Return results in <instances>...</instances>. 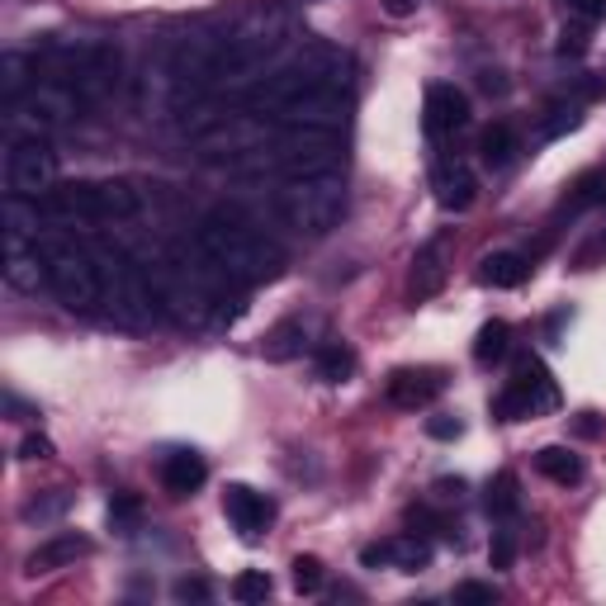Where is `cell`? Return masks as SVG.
<instances>
[{
	"label": "cell",
	"mask_w": 606,
	"mask_h": 606,
	"mask_svg": "<svg viewBox=\"0 0 606 606\" xmlns=\"http://www.w3.org/2000/svg\"><path fill=\"white\" fill-rule=\"evenodd\" d=\"M95 550L86 536H76V531H62V536H53V540H43L29 559H24V573L29 578H38V573H53V569H67V564H76V559H86V554Z\"/></svg>",
	"instance_id": "21"
},
{
	"label": "cell",
	"mask_w": 606,
	"mask_h": 606,
	"mask_svg": "<svg viewBox=\"0 0 606 606\" xmlns=\"http://www.w3.org/2000/svg\"><path fill=\"white\" fill-rule=\"evenodd\" d=\"M308 90H351V53H341L337 43H322V38H308L294 57H285L275 72H266L256 86L242 90V105L266 119L270 109L308 95Z\"/></svg>",
	"instance_id": "4"
},
{
	"label": "cell",
	"mask_w": 606,
	"mask_h": 606,
	"mask_svg": "<svg viewBox=\"0 0 606 606\" xmlns=\"http://www.w3.org/2000/svg\"><path fill=\"white\" fill-rule=\"evenodd\" d=\"M479 86L488 90V95H502V90H507V76H502V72H483Z\"/></svg>",
	"instance_id": "48"
},
{
	"label": "cell",
	"mask_w": 606,
	"mask_h": 606,
	"mask_svg": "<svg viewBox=\"0 0 606 606\" xmlns=\"http://www.w3.org/2000/svg\"><path fill=\"white\" fill-rule=\"evenodd\" d=\"M431 190H436V204H441L446 214H464L479 199V180H474V171L460 157H450V152H441L431 166Z\"/></svg>",
	"instance_id": "18"
},
{
	"label": "cell",
	"mask_w": 606,
	"mask_h": 606,
	"mask_svg": "<svg viewBox=\"0 0 606 606\" xmlns=\"http://www.w3.org/2000/svg\"><path fill=\"white\" fill-rule=\"evenodd\" d=\"M554 408H559V389H554L550 370L540 365L536 356H521L517 375H512L507 389L493 398L498 422H526V417H540V412H554Z\"/></svg>",
	"instance_id": "12"
},
{
	"label": "cell",
	"mask_w": 606,
	"mask_h": 606,
	"mask_svg": "<svg viewBox=\"0 0 606 606\" xmlns=\"http://www.w3.org/2000/svg\"><path fill=\"white\" fill-rule=\"evenodd\" d=\"M564 10H569V15H578L583 24L606 20V0H564Z\"/></svg>",
	"instance_id": "41"
},
{
	"label": "cell",
	"mask_w": 606,
	"mask_h": 606,
	"mask_svg": "<svg viewBox=\"0 0 606 606\" xmlns=\"http://www.w3.org/2000/svg\"><path fill=\"white\" fill-rule=\"evenodd\" d=\"M57 185V152L43 133H24L5 152V195L43 199Z\"/></svg>",
	"instance_id": "11"
},
{
	"label": "cell",
	"mask_w": 606,
	"mask_h": 606,
	"mask_svg": "<svg viewBox=\"0 0 606 606\" xmlns=\"http://www.w3.org/2000/svg\"><path fill=\"white\" fill-rule=\"evenodd\" d=\"M422 124H427V133L436 143L460 133V128L469 124V100H464V90H455L450 81H436L427 90V105H422Z\"/></svg>",
	"instance_id": "19"
},
{
	"label": "cell",
	"mask_w": 606,
	"mask_h": 606,
	"mask_svg": "<svg viewBox=\"0 0 606 606\" xmlns=\"http://www.w3.org/2000/svg\"><path fill=\"white\" fill-rule=\"evenodd\" d=\"M176 602H209V583L204 578H176Z\"/></svg>",
	"instance_id": "40"
},
{
	"label": "cell",
	"mask_w": 606,
	"mask_h": 606,
	"mask_svg": "<svg viewBox=\"0 0 606 606\" xmlns=\"http://www.w3.org/2000/svg\"><path fill=\"white\" fill-rule=\"evenodd\" d=\"M38 252L48 261V285L57 304L72 313H95L105 308V266L90 242H76L72 232H38Z\"/></svg>",
	"instance_id": "5"
},
{
	"label": "cell",
	"mask_w": 606,
	"mask_h": 606,
	"mask_svg": "<svg viewBox=\"0 0 606 606\" xmlns=\"http://www.w3.org/2000/svg\"><path fill=\"white\" fill-rule=\"evenodd\" d=\"M195 247L209 256L228 280H237V285H247V289L252 285H270V280L285 275V252H280L266 232H256L242 214L218 209L209 218H199Z\"/></svg>",
	"instance_id": "3"
},
{
	"label": "cell",
	"mask_w": 606,
	"mask_h": 606,
	"mask_svg": "<svg viewBox=\"0 0 606 606\" xmlns=\"http://www.w3.org/2000/svg\"><path fill=\"white\" fill-rule=\"evenodd\" d=\"M270 573H261V569H247V573H237L232 578V597H237L242 606H252V602H266L270 597Z\"/></svg>",
	"instance_id": "34"
},
{
	"label": "cell",
	"mask_w": 606,
	"mask_h": 606,
	"mask_svg": "<svg viewBox=\"0 0 606 606\" xmlns=\"http://www.w3.org/2000/svg\"><path fill=\"white\" fill-rule=\"evenodd\" d=\"M479 152H483V166H493V171H502V166H512V162H517V152H521L517 128H512V124H493V128H483Z\"/></svg>",
	"instance_id": "28"
},
{
	"label": "cell",
	"mask_w": 606,
	"mask_h": 606,
	"mask_svg": "<svg viewBox=\"0 0 606 606\" xmlns=\"http://www.w3.org/2000/svg\"><path fill=\"white\" fill-rule=\"evenodd\" d=\"M507 351H512V327L507 322L502 318L483 322L479 337H474V360H479V365H498V360H507Z\"/></svg>",
	"instance_id": "31"
},
{
	"label": "cell",
	"mask_w": 606,
	"mask_h": 606,
	"mask_svg": "<svg viewBox=\"0 0 606 606\" xmlns=\"http://www.w3.org/2000/svg\"><path fill=\"white\" fill-rule=\"evenodd\" d=\"M588 48V34L578 29V34H564V43H559V53H583Z\"/></svg>",
	"instance_id": "49"
},
{
	"label": "cell",
	"mask_w": 606,
	"mask_h": 606,
	"mask_svg": "<svg viewBox=\"0 0 606 606\" xmlns=\"http://www.w3.org/2000/svg\"><path fill=\"white\" fill-rule=\"evenodd\" d=\"M356 351L346 341H322L318 351H313V375L322 379V384H346L356 375Z\"/></svg>",
	"instance_id": "26"
},
{
	"label": "cell",
	"mask_w": 606,
	"mask_h": 606,
	"mask_svg": "<svg viewBox=\"0 0 606 606\" xmlns=\"http://www.w3.org/2000/svg\"><path fill=\"white\" fill-rule=\"evenodd\" d=\"M602 261H606V228H597L583 242V247L573 252V270H592V266H602Z\"/></svg>",
	"instance_id": "38"
},
{
	"label": "cell",
	"mask_w": 606,
	"mask_h": 606,
	"mask_svg": "<svg viewBox=\"0 0 606 606\" xmlns=\"http://www.w3.org/2000/svg\"><path fill=\"white\" fill-rule=\"evenodd\" d=\"M147 275L157 285L162 313L185 332H218L247 313V299L232 294L237 280H228L199 247H171L157 261H147Z\"/></svg>",
	"instance_id": "2"
},
{
	"label": "cell",
	"mask_w": 606,
	"mask_h": 606,
	"mask_svg": "<svg viewBox=\"0 0 606 606\" xmlns=\"http://www.w3.org/2000/svg\"><path fill=\"white\" fill-rule=\"evenodd\" d=\"M606 204V166H592V171H583L569 185V195L559 199V209H554V223L559 218H578V214H588V209H602Z\"/></svg>",
	"instance_id": "23"
},
{
	"label": "cell",
	"mask_w": 606,
	"mask_h": 606,
	"mask_svg": "<svg viewBox=\"0 0 606 606\" xmlns=\"http://www.w3.org/2000/svg\"><path fill=\"white\" fill-rule=\"evenodd\" d=\"M5 412H10V417H15V422H24V417H38V412H34L29 403H20L15 394H5Z\"/></svg>",
	"instance_id": "47"
},
{
	"label": "cell",
	"mask_w": 606,
	"mask_h": 606,
	"mask_svg": "<svg viewBox=\"0 0 606 606\" xmlns=\"http://www.w3.org/2000/svg\"><path fill=\"white\" fill-rule=\"evenodd\" d=\"M72 502H76V493H67V488H48V493H38V498L24 502L20 517L24 521H57L62 512H72Z\"/></svg>",
	"instance_id": "33"
},
{
	"label": "cell",
	"mask_w": 606,
	"mask_h": 606,
	"mask_svg": "<svg viewBox=\"0 0 606 606\" xmlns=\"http://www.w3.org/2000/svg\"><path fill=\"white\" fill-rule=\"evenodd\" d=\"M294 588H299V592H308V597H313V592L322 588V578H327V573H322V559H313V554H299V559H294Z\"/></svg>",
	"instance_id": "36"
},
{
	"label": "cell",
	"mask_w": 606,
	"mask_h": 606,
	"mask_svg": "<svg viewBox=\"0 0 606 606\" xmlns=\"http://www.w3.org/2000/svg\"><path fill=\"white\" fill-rule=\"evenodd\" d=\"M446 394V375L441 370H394L389 379H384V398H389L394 408H403V412H417V408H431L436 398Z\"/></svg>",
	"instance_id": "17"
},
{
	"label": "cell",
	"mask_w": 606,
	"mask_h": 606,
	"mask_svg": "<svg viewBox=\"0 0 606 606\" xmlns=\"http://www.w3.org/2000/svg\"><path fill=\"white\" fill-rule=\"evenodd\" d=\"M341 166L337 133H318V128H280L275 138L237 162V176H270V180H304V176H332Z\"/></svg>",
	"instance_id": "6"
},
{
	"label": "cell",
	"mask_w": 606,
	"mask_h": 606,
	"mask_svg": "<svg viewBox=\"0 0 606 606\" xmlns=\"http://www.w3.org/2000/svg\"><path fill=\"white\" fill-rule=\"evenodd\" d=\"M389 564L398 573H422L431 564V545H427V536L422 531H412V536H394L389 540Z\"/></svg>",
	"instance_id": "29"
},
{
	"label": "cell",
	"mask_w": 606,
	"mask_h": 606,
	"mask_svg": "<svg viewBox=\"0 0 606 606\" xmlns=\"http://www.w3.org/2000/svg\"><path fill=\"white\" fill-rule=\"evenodd\" d=\"M460 431H464L460 417H431V422H427V436H436V441H455Z\"/></svg>",
	"instance_id": "42"
},
{
	"label": "cell",
	"mask_w": 606,
	"mask_h": 606,
	"mask_svg": "<svg viewBox=\"0 0 606 606\" xmlns=\"http://www.w3.org/2000/svg\"><path fill=\"white\" fill-rule=\"evenodd\" d=\"M294 38V15L285 5H261L242 10L228 24H204V29L180 34L166 53V81L176 86L180 100L209 95V90H228L237 81H247L275 62Z\"/></svg>",
	"instance_id": "1"
},
{
	"label": "cell",
	"mask_w": 606,
	"mask_h": 606,
	"mask_svg": "<svg viewBox=\"0 0 606 606\" xmlns=\"http://www.w3.org/2000/svg\"><path fill=\"white\" fill-rule=\"evenodd\" d=\"M275 214L285 218L304 237H327L346 214V180L332 176H304V180H280L275 190Z\"/></svg>",
	"instance_id": "9"
},
{
	"label": "cell",
	"mask_w": 606,
	"mask_h": 606,
	"mask_svg": "<svg viewBox=\"0 0 606 606\" xmlns=\"http://www.w3.org/2000/svg\"><path fill=\"white\" fill-rule=\"evenodd\" d=\"M488 564H493V569H512V564H517V531H507V526H502V531H493Z\"/></svg>",
	"instance_id": "37"
},
{
	"label": "cell",
	"mask_w": 606,
	"mask_h": 606,
	"mask_svg": "<svg viewBox=\"0 0 606 606\" xmlns=\"http://www.w3.org/2000/svg\"><path fill=\"white\" fill-rule=\"evenodd\" d=\"M81 109H90L72 86L62 81H38L29 95H20L15 105H5V119L10 124H24L29 133H48V128H67L81 119Z\"/></svg>",
	"instance_id": "13"
},
{
	"label": "cell",
	"mask_w": 606,
	"mask_h": 606,
	"mask_svg": "<svg viewBox=\"0 0 606 606\" xmlns=\"http://www.w3.org/2000/svg\"><path fill=\"white\" fill-rule=\"evenodd\" d=\"M138 521H143V502H138V498L119 493V498L109 502V526H114V531L133 536V531H138Z\"/></svg>",
	"instance_id": "35"
},
{
	"label": "cell",
	"mask_w": 606,
	"mask_h": 606,
	"mask_svg": "<svg viewBox=\"0 0 606 606\" xmlns=\"http://www.w3.org/2000/svg\"><path fill=\"white\" fill-rule=\"evenodd\" d=\"M53 455V441L48 436H24L20 441V460H48Z\"/></svg>",
	"instance_id": "43"
},
{
	"label": "cell",
	"mask_w": 606,
	"mask_h": 606,
	"mask_svg": "<svg viewBox=\"0 0 606 606\" xmlns=\"http://www.w3.org/2000/svg\"><path fill=\"white\" fill-rule=\"evenodd\" d=\"M360 564H365V569H379V564H389V540H375V545L360 550Z\"/></svg>",
	"instance_id": "44"
},
{
	"label": "cell",
	"mask_w": 606,
	"mask_h": 606,
	"mask_svg": "<svg viewBox=\"0 0 606 606\" xmlns=\"http://www.w3.org/2000/svg\"><path fill=\"white\" fill-rule=\"evenodd\" d=\"M536 469L545 474L550 483H559V488L583 483V460H578L569 446H545V450H536Z\"/></svg>",
	"instance_id": "27"
},
{
	"label": "cell",
	"mask_w": 606,
	"mask_h": 606,
	"mask_svg": "<svg viewBox=\"0 0 606 606\" xmlns=\"http://www.w3.org/2000/svg\"><path fill=\"white\" fill-rule=\"evenodd\" d=\"M517 512H521V483L512 469H502V474H493V483H488V517L507 521V517H517Z\"/></svg>",
	"instance_id": "30"
},
{
	"label": "cell",
	"mask_w": 606,
	"mask_h": 606,
	"mask_svg": "<svg viewBox=\"0 0 606 606\" xmlns=\"http://www.w3.org/2000/svg\"><path fill=\"white\" fill-rule=\"evenodd\" d=\"M0 275H5V285L15 294H53L48 285V261L43 252H38V237H15V232H5V256H0Z\"/></svg>",
	"instance_id": "14"
},
{
	"label": "cell",
	"mask_w": 606,
	"mask_h": 606,
	"mask_svg": "<svg viewBox=\"0 0 606 606\" xmlns=\"http://www.w3.org/2000/svg\"><path fill=\"white\" fill-rule=\"evenodd\" d=\"M223 512H228L232 531H237L242 540H261L266 526L275 521V502H270L266 493H256V488H247V483H228Z\"/></svg>",
	"instance_id": "16"
},
{
	"label": "cell",
	"mask_w": 606,
	"mask_h": 606,
	"mask_svg": "<svg viewBox=\"0 0 606 606\" xmlns=\"http://www.w3.org/2000/svg\"><path fill=\"white\" fill-rule=\"evenodd\" d=\"M275 133H280V124H270V119H261V114L242 109V114H218L209 128H199V133H195V147H199L204 162H228V166H237V162H247L252 152H261Z\"/></svg>",
	"instance_id": "10"
},
{
	"label": "cell",
	"mask_w": 606,
	"mask_h": 606,
	"mask_svg": "<svg viewBox=\"0 0 606 606\" xmlns=\"http://www.w3.org/2000/svg\"><path fill=\"white\" fill-rule=\"evenodd\" d=\"M48 223L62 228H100V223H128L138 214V190L128 180H67L38 199Z\"/></svg>",
	"instance_id": "7"
},
{
	"label": "cell",
	"mask_w": 606,
	"mask_h": 606,
	"mask_svg": "<svg viewBox=\"0 0 606 606\" xmlns=\"http://www.w3.org/2000/svg\"><path fill=\"white\" fill-rule=\"evenodd\" d=\"M313 332H318L313 318H285V322H275V327L266 332V341H261V356L275 360V365H289V360H299V356H313L318 346H322V341H313Z\"/></svg>",
	"instance_id": "20"
},
{
	"label": "cell",
	"mask_w": 606,
	"mask_h": 606,
	"mask_svg": "<svg viewBox=\"0 0 606 606\" xmlns=\"http://www.w3.org/2000/svg\"><path fill=\"white\" fill-rule=\"evenodd\" d=\"M95 256L105 266V313L128 332H147L162 318V299L147 266H138L119 247H95Z\"/></svg>",
	"instance_id": "8"
},
{
	"label": "cell",
	"mask_w": 606,
	"mask_h": 606,
	"mask_svg": "<svg viewBox=\"0 0 606 606\" xmlns=\"http://www.w3.org/2000/svg\"><path fill=\"white\" fill-rule=\"evenodd\" d=\"M38 86V67L29 53H5L0 57V105H15L20 95H29Z\"/></svg>",
	"instance_id": "25"
},
{
	"label": "cell",
	"mask_w": 606,
	"mask_h": 606,
	"mask_svg": "<svg viewBox=\"0 0 606 606\" xmlns=\"http://www.w3.org/2000/svg\"><path fill=\"white\" fill-rule=\"evenodd\" d=\"M450 232H436L431 242H422L417 256H412V280H408V299L412 304H427L446 289V275H450Z\"/></svg>",
	"instance_id": "15"
},
{
	"label": "cell",
	"mask_w": 606,
	"mask_h": 606,
	"mask_svg": "<svg viewBox=\"0 0 606 606\" xmlns=\"http://www.w3.org/2000/svg\"><path fill=\"white\" fill-rule=\"evenodd\" d=\"M379 5H384V15L389 20H408V15H417L422 10V0H379Z\"/></svg>",
	"instance_id": "45"
},
{
	"label": "cell",
	"mask_w": 606,
	"mask_h": 606,
	"mask_svg": "<svg viewBox=\"0 0 606 606\" xmlns=\"http://www.w3.org/2000/svg\"><path fill=\"white\" fill-rule=\"evenodd\" d=\"M573 128H583V105H578V100H554L545 109V119H540V138L554 143V138L573 133Z\"/></svg>",
	"instance_id": "32"
},
{
	"label": "cell",
	"mask_w": 606,
	"mask_h": 606,
	"mask_svg": "<svg viewBox=\"0 0 606 606\" xmlns=\"http://www.w3.org/2000/svg\"><path fill=\"white\" fill-rule=\"evenodd\" d=\"M204 479H209V464H204V455H195V450H171V455L162 460V483L171 498H190Z\"/></svg>",
	"instance_id": "22"
},
{
	"label": "cell",
	"mask_w": 606,
	"mask_h": 606,
	"mask_svg": "<svg viewBox=\"0 0 606 606\" xmlns=\"http://www.w3.org/2000/svg\"><path fill=\"white\" fill-rule=\"evenodd\" d=\"M573 431H578V436H588V441H592V436H602L597 412H578V417H573Z\"/></svg>",
	"instance_id": "46"
},
{
	"label": "cell",
	"mask_w": 606,
	"mask_h": 606,
	"mask_svg": "<svg viewBox=\"0 0 606 606\" xmlns=\"http://www.w3.org/2000/svg\"><path fill=\"white\" fill-rule=\"evenodd\" d=\"M526 275H531V261L521 252H493L479 261V285L488 289H517Z\"/></svg>",
	"instance_id": "24"
},
{
	"label": "cell",
	"mask_w": 606,
	"mask_h": 606,
	"mask_svg": "<svg viewBox=\"0 0 606 606\" xmlns=\"http://www.w3.org/2000/svg\"><path fill=\"white\" fill-rule=\"evenodd\" d=\"M498 602V588L488 583H460L455 588V606H493Z\"/></svg>",
	"instance_id": "39"
}]
</instances>
